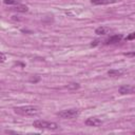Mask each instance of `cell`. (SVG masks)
<instances>
[{
    "label": "cell",
    "mask_w": 135,
    "mask_h": 135,
    "mask_svg": "<svg viewBox=\"0 0 135 135\" xmlns=\"http://www.w3.org/2000/svg\"><path fill=\"white\" fill-rule=\"evenodd\" d=\"M14 111L17 114H20L23 116H32V115H37L40 112V109L35 105H22V107L14 108Z\"/></svg>",
    "instance_id": "6da1fadb"
},
{
    "label": "cell",
    "mask_w": 135,
    "mask_h": 135,
    "mask_svg": "<svg viewBox=\"0 0 135 135\" xmlns=\"http://www.w3.org/2000/svg\"><path fill=\"white\" fill-rule=\"evenodd\" d=\"M80 112L77 109H68V110H62L60 112H57L56 115L62 119H75L79 116Z\"/></svg>",
    "instance_id": "7a4b0ae2"
},
{
    "label": "cell",
    "mask_w": 135,
    "mask_h": 135,
    "mask_svg": "<svg viewBox=\"0 0 135 135\" xmlns=\"http://www.w3.org/2000/svg\"><path fill=\"white\" fill-rule=\"evenodd\" d=\"M33 126L37 129H45V130H57L59 128V126L56 122H52V121H46V120H35L33 122Z\"/></svg>",
    "instance_id": "3957f363"
},
{
    "label": "cell",
    "mask_w": 135,
    "mask_h": 135,
    "mask_svg": "<svg viewBox=\"0 0 135 135\" xmlns=\"http://www.w3.org/2000/svg\"><path fill=\"white\" fill-rule=\"evenodd\" d=\"M118 92L121 95H129V94H135V85L132 84H123L118 89Z\"/></svg>",
    "instance_id": "277c9868"
},
{
    "label": "cell",
    "mask_w": 135,
    "mask_h": 135,
    "mask_svg": "<svg viewBox=\"0 0 135 135\" xmlns=\"http://www.w3.org/2000/svg\"><path fill=\"white\" fill-rule=\"evenodd\" d=\"M85 124L90 126V127H99L102 124V120H100L99 118H96V117H90L85 120Z\"/></svg>",
    "instance_id": "5b68a950"
},
{
    "label": "cell",
    "mask_w": 135,
    "mask_h": 135,
    "mask_svg": "<svg viewBox=\"0 0 135 135\" xmlns=\"http://www.w3.org/2000/svg\"><path fill=\"white\" fill-rule=\"evenodd\" d=\"M122 39V35L121 34H116V35H112L110 36L107 40H105V44H113V43H117L120 42V40Z\"/></svg>",
    "instance_id": "8992f818"
},
{
    "label": "cell",
    "mask_w": 135,
    "mask_h": 135,
    "mask_svg": "<svg viewBox=\"0 0 135 135\" xmlns=\"http://www.w3.org/2000/svg\"><path fill=\"white\" fill-rule=\"evenodd\" d=\"M126 73H127L126 69H118V70H110V71H108V75L110 77H120Z\"/></svg>",
    "instance_id": "52a82bcc"
},
{
    "label": "cell",
    "mask_w": 135,
    "mask_h": 135,
    "mask_svg": "<svg viewBox=\"0 0 135 135\" xmlns=\"http://www.w3.org/2000/svg\"><path fill=\"white\" fill-rule=\"evenodd\" d=\"M112 32V28L108 27V26H99L95 30V34L97 35H108Z\"/></svg>",
    "instance_id": "ba28073f"
},
{
    "label": "cell",
    "mask_w": 135,
    "mask_h": 135,
    "mask_svg": "<svg viewBox=\"0 0 135 135\" xmlns=\"http://www.w3.org/2000/svg\"><path fill=\"white\" fill-rule=\"evenodd\" d=\"M117 0H91V3L96 4V5H104V4H111L115 3Z\"/></svg>",
    "instance_id": "9c48e42d"
},
{
    "label": "cell",
    "mask_w": 135,
    "mask_h": 135,
    "mask_svg": "<svg viewBox=\"0 0 135 135\" xmlns=\"http://www.w3.org/2000/svg\"><path fill=\"white\" fill-rule=\"evenodd\" d=\"M11 9L16 11V12H20V13H25L28 11V7L26 5H23V4H18V5H14Z\"/></svg>",
    "instance_id": "30bf717a"
},
{
    "label": "cell",
    "mask_w": 135,
    "mask_h": 135,
    "mask_svg": "<svg viewBox=\"0 0 135 135\" xmlns=\"http://www.w3.org/2000/svg\"><path fill=\"white\" fill-rule=\"evenodd\" d=\"M3 3L7 4V5H18V4H21L19 0H3Z\"/></svg>",
    "instance_id": "8fae6325"
},
{
    "label": "cell",
    "mask_w": 135,
    "mask_h": 135,
    "mask_svg": "<svg viewBox=\"0 0 135 135\" xmlns=\"http://www.w3.org/2000/svg\"><path fill=\"white\" fill-rule=\"evenodd\" d=\"M80 85L78 84V83H75V82H72V83H69L68 85H66V88L68 89H70V90H76V89H78Z\"/></svg>",
    "instance_id": "7c38bea8"
},
{
    "label": "cell",
    "mask_w": 135,
    "mask_h": 135,
    "mask_svg": "<svg viewBox=\"0 0 135 135\" xmlns=\"http://www.w3.org/2000/svg\"><path fill=\"white\" fill-rule=\"evenodd\" d=\"M126 39H127V40H132V39H135V32H133V33H131L130 35H128Z\"/></svg>",
    "instance_id": "4fadbf2b"
},
{
    "label": "cell",
    "mask_w": 135,
    "mask_h": 135,
    "mask_svg": "<svg viewBox=\"0 0 135 135\" xmlns=\"http://www.w3.org/2000/svg\"><path fill=\"white\" fill-rule=\"evenodd\" d=\"M123 55H124V56H128V57H135V51H134V52H129V53H124Z\"/></svg>",
    "instance_id": "5bb4252c"
},
{
    "label": "cell",
    "mask_w": 135,
    "mask_h": 135,
    "mask_svg": "<svg viewBox=\"0 0 135 135\" xmlns=\"http://www.w3.org/2000/svg\"><path fill=\"white\" fill-rule=\"evenodd\" d=\"M4 60H5V56H4V54L2 53V54H1V62H4Z\"/></svg>",
    "instance_id": "9a60e30c"
}]
</instances>
